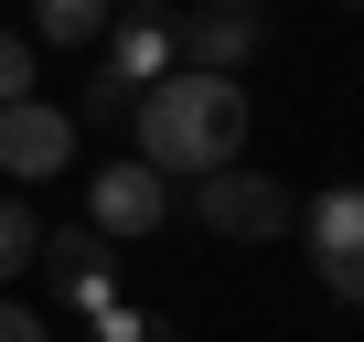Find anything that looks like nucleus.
Returning <instances> with one entry per match:
<instances>
[{"label": "nucleus", "instance_id": "f257e3e1", "mask_svg": "<svg viewBox=\"0 0 364 342\" xmlns=\"http://www.w3.org/2000/svg\"><path fill=\"white\" fill-rule=\"evenodd\" d=\"M236 150H247V86L236 75H204V65H171V75H150V96H139V160L161 171H182V182H204V171H236Z\"/></svg>", "mask_w": 364, "mask_h": 342}, {"label": "nucleus", "instance_id": "f03ea898", "mask_svg": "<svg viewBox=\"0 0 364 342\" xmlns=\"http://www.w3.org/2000/svg\"><path fill=\"white\" fill-rule=\"evenodd\" d=\"M193 225L204 236H236V246H268V236L300 225V193L268 182V171H204V182H193Z\"/></svg>", "mask_w": 364, "mask_h": 342}, {"label": "nucleus", "instance_id": "7ed1b4c3", "mask_svg": "<svg viewBox=\"0 0 364 342\" xmlns=\"http://www.w3.org/2000/svg\"><path fill=\"white\" fill-rule=\"evenodd\" d=\"M300 236H311V278H321L343 310H364V182L311 193V204H300Z\"/></svg>", "mask_w": 364, "mask_h": 342}, {"label": "nucleus", "instance_id": "20e7f679", "mask_svg": "<svg viewBox=\"0 0 364 342\" xmlns=\"http://www.w3.org/2000/svg\"><path fill=\"white\" fill-rule=\"evenodd\" d=\"M86 225H97V236H161V225H171V182L129 150V160L86 171Z\"/></svg>", "mask_w": 364, "mask_h": 342}, {"label": "nucleus", "instance_id": "39448f33", "mask_svg": "<svg viewBox=\"0 0 364 342\" xmlns=\"http://www.w3.org/2000/svg\"><path fill=\"white\" fill-rule=\"evenodd\" d=\"M33 267H54V299H65L75 321L118 310V257H107V236H97V225H54Z\"/></svg>", "mask_w": 364, "mask_h": 342}, {"label": "nucleus", "instance_id": "423d86ee", "mask_svg": "<svg viewBox=\"0 0 364 342\" xmlns=\"http://www.w3.org/2000/svg\"><path fill=\"white\" fill-rule=\"evenodd\" d=\"M65 160H75V118L54 96H11L0 107V171H11V182H54Z\"/></svg>", "mask_w": 364, "mask_h": 342}, {"label": "nucleus", "instance_id": "0eeeda50", "mask_svg": "<svg viewBox=\"0 0 364 342\" xmlns=\"http://www.w3.org/2000/svg\"><path fill=\"white\" fill-rule=\"evenodd\" d=\"M268 43L257 11H171V65H204V75H236L247 54Z\"/></svg>", "mask_w": 364, "mask_h": 342}, {"label": "nucleus", "instance_id": "6e6552de", "mask_svg": "<svg viewBox=\"0 0 364 342\" xmlns=\"http://www.w3.org/2000/svg\"><path fill=\"white\" fill-rule=\"evenodd\" d=\"M97 43H107V75H118V86H150V75H171V11H118Z\"/></svg>", "mask_w": 364, "mask_h": 342}, {"label": "nucleus", "instance_id": "1a4fd4ad", "mask_svg": "<svg viewBox=\"0 0 364 342\" xmlns=\"http://www.w3.org/2000/svg\"><path fill=\"white\" fill-rule=\"evenodd\" d=\"M107 22H118V0H33V43H54V54L97 43Z\"/></svg>", "mask_w": 364, "mask_h": 342}, {"label": "nucleus", "instance_id": "9d476101", "mask_svg": "<svg viewBox=\"0 0 364 342\" xmlns=\"http://www.w3.org/2000/svg\"><path fill=\"white\" fill-rule=\"evenodd\" d=\"M33 257H43V214H33L22 193H0V278H22Z\"/></svg>", "mask_w": 364, "mask_h": 342}, {"label": "nucleus", "instance_id": "9b49d317", "mask_svg": "<svg viewBox=\"0 0 364 342\" xmlns=\"http://www.w3.org/2000/svg\"><path fill=\"white\" fill-rule=\"evenodd\" d=\"M129 107H139V96H129V86H118V75H97V86H86V96H75V107H65V118H75V128H118V118H129Z\"/></svg>", "mask_w": 364, "mask_h": 342}, {"label": "nucleus", "instance_id": "f8f14e48", "mask_svg": "<svg viewBox=\"0 0 364 342\" xmlns=\"http://www.w3.org/2000/svg\"><path fill=\"white\" fill-rule=\"evenodd\" d=\"M97 342H182V331H171L161 310H129V299H118V310H97Z\"/></svg>", "mask_w": 364, "mask_h": 342}, {"label": "nucleus", "instance_id": "ddd939ff", "mask_svg": "<svg viewBox=\"0 0 364 342\" xmlns=\"http://www.w3.org/2000/svg\"><path fill=\"white\" fill-rule=\"evenodd\" d=\"M33 96V33H0V107Z\"/></svg>", "mask_w": 364, "mask_h": 342}, {"label": "nucleus", "instance_id": "4468645a", "mask_svg": "<svg viewBox=\"0 0 364 342\" xmlns=\"http://www.w3.org/2000/svg\"><path fill=\"white\" fill-rule=\"evenodd\" d=\"M0 342H54V331H43V310H22V299H0Z\"/></svg>", "mask_w": 364, "mask_h": 342}, {"label": "nucleus", "instance_id": "2eb2a0df", "mask_svg": "<svg viewBox=\"0 0 364 342\" xmlns=\"http://www.w3.org/2000/svg\"><path fill=\"white\" fill-rule=\"evenodd\" d=\"M193 11H257V0H193Z\"/></svg>", "mask_w": 364, "mask_h": 342}]
</instances>
